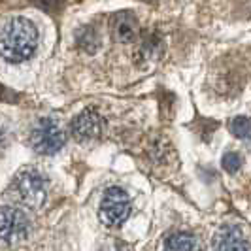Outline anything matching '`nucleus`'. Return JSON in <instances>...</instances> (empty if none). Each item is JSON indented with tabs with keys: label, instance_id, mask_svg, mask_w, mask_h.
Instances as JSON below:
<instances>
[{
	"label": "nucleus",
	"instance_id": "nucleus-1",
	"mask_svg": "<svg viewBox=\"0 0 251 251\" xmlns=\"http://www.w3.org/2000/svg\"><path fill=\"white\" fill-rule=\"evenodd\" d=\"M36 25L26 17L15 15L0 23V59L10 64H21L28 61L38 50Z\"/></svg>",
	"mask_w": 251,
	"mask_h": 251
},
{
	"label": "nucleus",
	"instance_id": "nucleus-2",
	"mask_svg": "<svg viewBox=\"0 0 251 251\" xmlns=\"http://www.w3.org/2000/svg\"><path fill=\"white\" fill-rule=\"evenodd\" d=\"M13 189L19 197V201L28 208H42L48 199V179L38 172L36 168H23L15 179H13Z\"/></svg>",
	"mask_w": 251,
	"mask_h": 251
},
{
	"label": "nucleus",
	"instance_id": "nucleus-3",
	"mask_svg": "<svg viewBox=\"0 0 251 251\" xmlns=\"http://www.w3.org/2000/svg\"><path fill=\"white\" fill-rule=\"evenodd\" d=\"M66 144V132L55 119L44 117L30 130V146L40 155H55Z\"/></svg>",
	"mask_w": 251,
	"mask_h": 251
},
{
	"label": "nucleus",
	"instance_id": "nucleus-4",
	"mask_svg": "<svg viewBox=\"0 0 251 251\" xmlns=\"http://www.w3.org/2000/svg\"><path fill=\"white\" fill-rule=\"evenodd\" d=\"M130 215V199L123 189L110 187L102 195L100 208H99V217L106 226L115 228L123 225L126 217Z\"/></svg>",
	"mask_w": 251,
	"mask_h": 251
},
{
	"label": "nucleus",
	"instance_id": "nucleus-5",
	"mask_svg": "<svg viewBox=\"0 0 251 251\" xmlns=\"http://www.w3.org/2000/svg\"><path fill=\"white\" fill-rule=\"evenodd\" d=\"M30 232V221L21 210L0 206V240L8 244L23 242Z\"/></svg>",
	"mask_w": 251,
	"mask_h": 251
},
{
	"label": "nucleus",
	"instance_id": "nucleus-6",
	"mask_svg": "<svg viewBox=\"0 0 251 251\" xmlns=\"http://www.w3.org/2000/svg\"><path fill=\"white\" fill-rule=\"evenodd\" d=\"M72 136L81 144H89V142H95L102 136L104 132V121H102V115L97 110L89 108L83 110L79 115H75L72 125Z\"/></svg>",
	"mask_w": 251,
	"mask_h": 251
},
{
	"label": "nucleus",
	"instance_id": "nucleus-7",
	"mask_svg": "<svg viewBox=\"0 0 251 251\" xmlns=\"http://www.w3.org/2000/svg\"><path fill=\"white\" fill-rule=\"evenodd\" d=\"M112 34L121 44H132L140 36V21L134 13L130 12H117L112 17Z\"/></svg>",
	"mask_w": 251,
	"mask_h": 251
},
{
	"label": "nucleus",
	"instance_id": "nucleus-8",
	"mask_svg": "<svg viewBox=\"0 0 251 251\" xmlns=\"http://www.w3.org/2000/svg\"><path fill=\"white\" fill-rule=\"evenodd\" d=\"M214 248L219 251H228V250H250V244L244 236V232L238 226L234 225H225L221 226L214 236Z\"/></svg>",
	"mask_w": 251,
	"mask_h": 251
},
{
	"label": "nucleus",
	"instance_id": "nucleus-9",
	"mask_svg": "<svg viewBox=\"0 0 251 251\" xmlns=\"http://www.w3.org/2000/svg\"><path fill=\"white\" fill-rule=\"evenodd\" d=\"M75 40H77V46L85 53H95L100 46V34L95 26L85 25L81 26L77 32H75Z\"/></svg>",
	"mask_w": 251,
	"mask_h": 251
},
{
	"label": "nucleus",
	"instance_id": "nucleus-10",
	"mask_svg": "<svg viewBox=\"0 0 251 251\" xmlns=\"http://www.w3.org/2000/svg\"><path fill=\"white\" fill-rule=\"evenodd\" d=\"M164 248L174 251L177 250L193 251V250H199V242H197V238L193 234H189V232H174V234H170L168 238L164 240Z\"/></svg>",
	"mask_w": 251,
	"mask_h": 251
},
{
	"label": "nucleus",
	"instance_id": "nucleus-11",
	"mask_svg": "<svg viewBox=\"0 0 251 251\" xmlns=\"http://www.w3.org/2000/svg\"><path fill=\"white\" fill-rule=\"evenodd\" d=\"M230 132H232L236 138H248L251 134V121L248 117H244V115L234 117L232 123H230Z\"/></svg>",
	"mask_w": 251,
	"mask_h": 251
},
{
	"label": "nucleus",
	"instance_id": "nucleus-12",
	"mask_svg": "<svg viewBox=\"0 0 251 251\" xmlns=\"http://www.w3.org/2000/svg\"><path fill=\"white\" fill-rule=\"evenodd\" d=\"M163 51V42L155 36H148L142 44V53L146 55V59H155L159 57Z\"/></svg>",
	"mask_w": 251,
	"mask_h": 251
},
{
	"label": "nucleus",
	"instance_id": "nucleus-13",
	"mask_svg": "<svg viewBox=\"0 0 251 251\" xmlns=\"http://www.w3.org/2000/svg\"><path fill=\"white\" fill-rule=\"evenodd\" d=\"M240 166H242V157H240L238 153H234V151H228L223 155V168H225L226 172H230V174H234V172H238Z\"/></svg>",
	"mask_w": 251,
	"mask_h": 251
},
{
	"label": "nucleus",
	"instance_id": "nucleus-14",
	"mask_svg": "<svg viewBox=\"0 0 251 251\" xmlns=\"http://www.w3.org/2000/svg\"><path fill=\"white\" fill-rule=\"evenodd\" d=\"M30 2H32L34 6H38L40 10H44V12L55 13L63 8L64 0H30Z\"/></svg>",
	"mask_w": 251,
	"mask_h": 251
}]
</instances>
